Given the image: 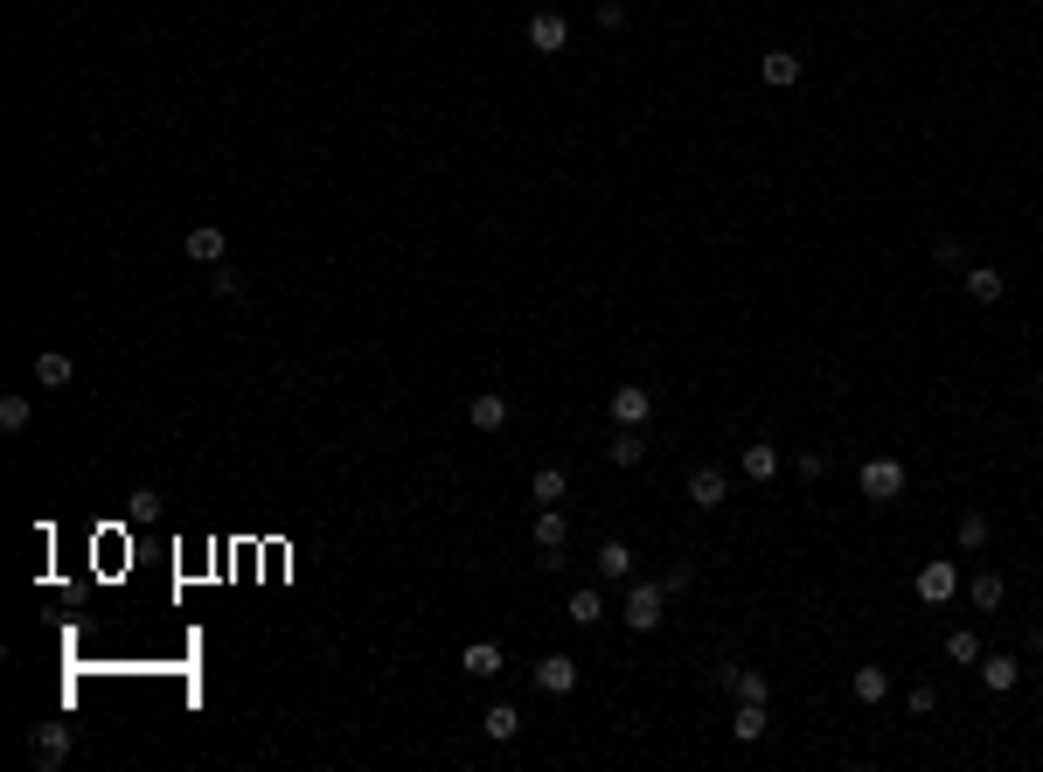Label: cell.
Segmentation results:
<instances>
[{"label":"cell","mask_w":1043,"mask_h":772,"mask_svg":"<svg viewBox=\"0 0 1043 772\" xmlns=\"http://www.w3.org/2000/svg\"><path fill=\"white\" fill-rule=\"evenodd\" d=\"M28 759L42 772H56L70 759V731H63V724H35V731H28Z\"/></svg>","instance_id":"obj_3"},{"label":"cell","mask_w":1043,"mask_h":772,"mask_svg":"<svg viewBox=\"0 0 1043 772\" xmlns=\"http://www.w3.org/2000/svg\"><path fill=\"white\" fill-rule=\"evenodd\" d=\"M661 613H668V585H633V592H626V626H633V633H654Z\"/></svg>","instance_id":"obj_2"},{"label":"cell","mask_w":1043,"mask_h":772,"mask_svg":"<svg viewBox=\"0 0 1043 772\" xmlns=\"http://www.w3.org/2000/svg\"><path fill=\"white\" fill-rule=\"evenodd\" d=\"M487 738H494V745H515V738H522V710H515V703H494V710H487Z\"/></svg>","instance_id":"obj_21"},{"label":"cell","mask_w":1043,"mask_h":772,"mask_svg":"<svg viewBox=\"0 0 1043 772\" xmlns=\"http://www.w3.org/2000/svg\"><path fill=\"white\" fill-rule=\"evenodd\" d=\"M0 432H28V397H0Z\"/></svg>","instance_id":"obj_30"},{"label":"cell","mask_w":1043,"mask_h":772,"mask_svg":"<svg viewBox=\"0 0 1043 772\" xmlns=\"http://www.w3.org/2000/svg\"><path fill=\"white\" fill-rule=\"evenodd\" d=\"M793 473H800V480H821V473H828V460H821V453H800V460H793Z\"/></svg>","instance_id":"obj_32"},{"label":"cell","mask_w":1043,"mask_h":772,"mask_svg":"<svg viewBox=\"0 0 1043 772\" xmlns=\"http://www.w3.org/2000/svg\"><path fill=\"white\" fill-rule=\"evenodd\" d=\"M605 460H612V466H640V460H647L640 425H619V432H612V446H605Z\"/></svg>","instance_id":"obj_15"},{"label":"cell","mask_w":1043,"mask_h":772,"mask_svg":"<svg viewBox=\"0 0 1043 772\" xmlns=\"http://www.w3.org/2000/svg\"><path fill=\"white\" fill-rule=\"evenodd\" d=\"M466 425H473V432H501V425H508V397H501V390H480V397L466 404Z\"/></svg>","instance_id":"obj_10"},{"label":"cell","mask_w":1043,"mask_h":772,"mask_svg":"<svg viewBox=\"0 0 1043 772\" xmlns=\"http://www.w3.org/2000/svg\"><path fill=\"white\" fill-rule=\"evenodd\" d=\"M911 592H918V599H925V606H946V599H953V592H960V571H953V564H946V557H939V564H925V571H918V578H911Z\"/></svg>","instance_id":"obj_4"},{"label":"cell","mask_w":1043,"mask_h":772,"mask_svg":"<svg viewBox=\"0 0 1043 772\" xmlns=\"http://www.w3.org/2000/svg\"><path fill=\"white\" fill-rule=\"evenodd\" d=\"M564 619H571V626H598V619H605V592H571Z\"/></svg>","instance_id":"obj_25"},{"label":"cell","mask_w":1043,"mask_h":772,"mask_svg":"<svg viewBox=\"0 0 1043 772\" xmlns=\"http://www.w3.org/2000/svg\"><path fill=\"white\" fill-rule=\"evenodd\" d=\"M849 689H856V703H884V696H891V675H884V668H856Z\"/></svg>","instance_id":"obj_23"},{"label":"cell","mask_w":1043,"mask_h":772,"mask_svg":"<svg viewBox=\"0 0 1043 772\" xmlns=\"http://www.w3.org/2000/svg\"><path fill=\"white\" fill-rule=\"evenodd\" d=\"M209 293H216V300H237V293H244V279H237L230 265H209Z\"/></svg>","instance_id":"obj_29"},{"label":"cell","mask_w":1043,"mask_h":772,"mask_svg":"<svg viewBox=\"0 0 1043 772\" xmlns=\"http://www.w3.org/2000/svg\"><path fill=\"white\" fill-rule=\"evenodd\" d=\"M1002 293H1009V279H1002L995 265H974V272H967V300H974V307H995Z\"/></svg>","instance_id":"obj_13"},{"label":"cell","mask_w":1043,"mask_h":772,"mask_svg":"<svg viewBox=\"0 0 1043 772\" xmlns=\"http://www.w3.org/2000/svg\"><path fill=\"white\" fill-rule=\"evenodd\" d=\"M745 480H772V473H779V446H765V439H758V446H745Z\"/></svg>","instance_id":"obj_24"},{"label":"cell","mask_w":1043,"mask_h":772,"mask_svg":"<svg viewBox=\"0 0 1043 772\" xmlns=\"http://www.w3.org/2000/svg\"><path fill=\"white\" fill-rule=\"evenodd\" d=\"M598 578H633V543L605 536V543H598Z\"/></svg>","instance_id":"obj_18"},{"label":"cell","mask_w":1043,"mask_h":772,"mask_svg":"<svg viewBox=\"0 0 1043 772\" xmlns=\"http://www.w3.org/2000/svg\"><path fill=\"white\" fill-rule=\"evenodd\" d=\"M1002 599H1009V585H1002L995 571H981V578H967V606H974V613H995Z\"/></svg>","instance_id":"obj_19"},{"label":"cell","mask_w":1043,"mask_h":772,"mask_svg":"<svg viewBox=\"0 0 1043 772\" xmlns=\"http://www.w3.org/2000/svg\"><path fill=\"white\" fill-rule=\"evenodd\" d=\"M564 487H571V480H564V466H536V480H529V494H536L543 508H557V501H564Z\"/></svg>","instance_id":"obj_22"},{"label":"cell","mask_w":1043,"mask_h":772,"mask_svg":"<svg viewBox=\"0 0 1043 772\" xmlns=\"http://www.w3.org/2000/svg\"><path fill=\"white\" fill-rule=\"evenodd\" d=\"M564 543H571V522L557 508H536V550H543V564H564Z\"/></svg>","instance_id":"obj_7"},{"label":"cell","mask_w":1043,"mask_h":772,"mask_svg":"<svg viewBox=\"0 0 1043 772\" xmlns=\"http://www.w3.org/2000/svg\"><path fill=\"white\" fill-rule=\"evenodd\" d=\"M731 738H738V745H758V738H765V703H745V710L731 717Z\"/></svg>","instance_id":"obj_26"},{"label":"cell","mask_w":1043,"mask_h":772,"mask_svg":"<svg viewBox=\"0 0 1043 772\" xmlns=\"http://www.w3.org/2000/svg\"><path fill=\"white\" fill-rule=\"evenodd\" d=\"M70 376H77V362H70L63 348H42V355H35V383H49V390H63Z\"/></svg>","instance_id":"obj_17"},{"label":"cell","mask_w":1043,"mask_h":772,"mask_svg":"<svg viewBox=\"0 0 1043 772\" xmlns=\"http://www.w3.org/2000/svg\"><path fill=\"white\" fill-rule=\"evenodd\" d=\"M717 682H724V689H738L745 703H765V696H772V682H765L758 668H738V661H724V668H717Z\"/></svg>","instance_id":"obj_11"},{"label":"cell","mask_w":1043,"mask_h":772,"mask_svg":"<svg viewBox=\"0 0 1043 772\" xmlns=\"http://www.w3.org/2000/svg\"><path fill=\"white\" fill-rule=\"evenodd\" d=\"M904 703H911V717H925V710H932V703H939V696H932V682H918V689H911V696H904Z\"/></svg>","instance_id":"obj_34"},{"label":"cell","mask_w":1043,"mask_h":772,"mask_svg":"<svg viewBox=\"0 0 1043 772\" xmlns=\"http://www.w3.org/2000/svg\"><path fill=\"white\" fill-rule=\"evenodd\" d=\"M661 585H668V592H689V585H696V564H668V578H661Z\"/></svg>","instance_id":"obj_31"},{"label":"cell","mask_w":1043,"mask_h":772,"mask_svg":"<svg viewBox=\"0 0 1043 772\" xmlns=\"http://www.w3.org/2000/svg\"><path fill=\"white\" fill-rule=\"evenodd\" d=\"M181 251H188L195 265H223V251H230V237H223L216 223H195V230L181 237Z\"/></svg>","instance_id":"obj_9"},{"label":"cell","mask_w":1043,"mask_h":772,"mask_svg":"<svg viewBox=\"0 0 1043 772\" xmlns=\"http://www.w3.org/2000/svg\"><path fill=\"white\" fill-rule=\"evenodd\" d=\"M598 28H626V7L619 0H598Z\"/></svg>","instance_id":"obj_33"},{"label":"cell","mask_w":1043,"mask_h":772,"mask_svg":"<svg viewBox=\"0 0 1043 772\" xmlns=\"http://www.w3.org/2000/svg\"><path fill=\"white\" fill-rule=\"evenodd\" d=\"M647 418H654V390L619 383V390H612V425H647Z\"/></svg>","instance_id":"obj_6"},{"label":"cell","mask_w":1043,"mask_h":772,"mask_svg":"<svg viewBox=\"0 0 1043 772\" xmlns=\"http://www.w3.org/2000/svg\"><path fill=\"white\" fill-rule=\"evenodd\" d=\"M571 42V21L557 14V7H543V14H529V49H543V56H557Z\"/></svg>","instance_id":"obj_5"},{"label":"cell","mask_w":1043,"mask_h":772,"mask_svg":"<svg viewBox=\"0 0 1043 772\" xmlns=\"http://www.w3.org/2000/svg\"><path fill=\"white\" fill-rule=\"evenodd\" d=\"M946 661H960V668H981V640H974L967 626H953V633H946Z\"/></svg>","instance_id":"obj_27"},{"label":"cell","mask_w":1043,"mask_h":772,"mask_svg":"<svg viewBox=\"0 0 1043 772\" xmlns=\"http://www.w3.org/2000/svg\"><path fill=\"white\" fill-rule=\"evenodd\" d=\"M536 689H543V696H571V689H578V661H571V654H543V661H536Z\"/></svg>","instance_id":"obj_8"},{"label":"cell","mask_w":1043,"mask_h":772,"mask_svg":"<svg viewBox=\"0 0 1043 772\" xmlns=\"http://www.w3.org/2000/svg\"><path fill=\"white\" fill-rule=\"evenodd\" d=\"M724 487H731V480H724V466H696V473H689V501H696V508H717V501H724Z\"/></svg>","instance_id":"obj_14"},{"label":"cell","mask_w":1043,"mask_h":772,"mask_svg":"<svg viewBox=\"0 0 1043 772\" xmlns=\"http://www.w3.org/2000/svg\"><path fill=\"white\" fill-rule=\"evenodd\" d=\"M981 543H988V515L967 508V515H960V550H981Z\"/></svg>","instance_id":"obj_28"},{"label":"cell","mask_w":1043,"mask_h":772,"mask_svg":"<svg viewBox=\"0 0 1043 772\" xmlns=\"http://www.w3.org/2000/svg\"><path fill=\"white\" fill-rule=\"evenodd\" d=\"M459 668L480 675V682H494V675H501V647H494V640H473V647L459 654Z\"/></svg>","instance_id":"obj_20"},{"label":"cell","mask_w":1043,"mask_h":772,"mask_svg":"<svg viewBox=\"0 0 1043 772\" xmlns=\"http://www.w3.org/2000/svg\"><path fill=\"white\" fill-rule=\"evenodd\" d=\"M904 480H911V473H904V460H891V453H877V460L856 466V487H863L870 501H897V494H904Z\"/></svg>","instance_id":"obj_1"},{"label":"cell","mask_w":1043,"mask_h":772,"mask_svg":"<svg viewBox=\"0 0 1043 772\" xmlns=\"http://www.w3.org/2000/svg\"><path fill=\"white\" fill-rule=\"evenodd\" d=\"M981 682H988L995 696H1009V689L1023 682V661H1016V654H981Z\"/></svg>","instance_id":"obj_12"},{"label":"cell","mask_w":1043,"mask_h":772,"mask_svg":"<svg viewBox=\"0 0 1043 772\" xmlns=\"http://www.w3.org/2000/svg\"><path fill=\"white\" fill-rule=\"evenodd\" d=\"M765 84H772V91H793V84H800V56H793V49H765Z\"/></svg>","instance_id":"obj_16"}]
</instances>
